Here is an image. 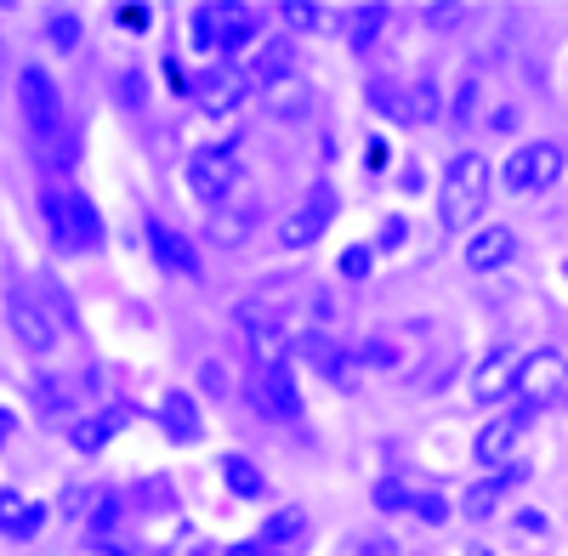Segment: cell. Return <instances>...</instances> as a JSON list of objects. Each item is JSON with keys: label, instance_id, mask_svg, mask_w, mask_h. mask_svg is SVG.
<instances>
[{"label": "cell", "instance_id": "obj_1", "mask_svg": "<svg viewBox=\"0 0 568 556\" xmlns=\"http://www.w3.org/2000/svg\"><path fill=\"white\" fill-rule=\"evenodd\" d=\"M489 210V159L484 154H455L444 165V188H438V227L444 234H466L471 222Z\"/></svg>", "mask_w": 568, "mask_h": 556}, {"label": "cell", "instance_id": "obj_2", "mask_svg": "<svg viewBox=\"0 0 568 556\" xmlns=\"http://www.w3.org/2000/svg\"><path fill=\"white\" fill-rule=\"evenodd\" d=\"M40 222H45V234H52V245L69 250V256L103 250V216L74 188H45L40 194Z\"/></svg>", "mask_w": 568, "mask_h": 556}, {"label": "cell", "instance_id": "obj_3", "mask_svg": "<svg viewBox=\"0 0 568 556\" xmlns=\"http://www.w3.org/2000/svg\"><path fill=\"white\" fill-rule=\"evenodd\" d=\"M256 222H262V188L240 182V188H233V194L205 216V245H211V250H240V245H251Z\"/></svg>", "mask_w": 568, "mask_h": 556}, {"label": "cell", "instance_id": "obj_4", "mask_svg": "<svg viewBox=\"0 0 568 556\" xmlns=\"http://www.w3.org/2000/svg\"><path fill=\"white\" fill-rule=\"evenodd\" d=\"M562 392H568V358H562V352L535 347L524 363H517V387H511V398L524 403L529 414L546 409V403H557Z\"/></svg>", "mask_w": 568, "mask_h": 556}, {"label": "cell", "instance_id": "obj_5", "mask_svg": "<svg viewBox=\"0 0 568 556\" xmlns=\"http://www.w3.org/2000/svg\"><path fill=\"white\" fill-rule=\"evenodd\" d=\"M336 205H342L336 188H329V182H313L307 199L278 222V245H284V250H307V245H318V239H324V227L336 222Z\"/></svg>", "mask_w": 568, "mask_h": 556}, {"label": "cell", "instance_id": "obj_6", "mask_svg": "<svg viewBox=\"0 0 568 556\" xmlns=\"http://www.w3.org/2000/svg\"><path fill=\"white\" fill-rule=\"evenodd\" d=\"M562 176V148L557 143H524V148H511V159H506V171H500V182L511 194H546L551 182Z\"/></svg>", "mask_w": 568, "mask_h": 556}, {"label": "cell", "instance_id": "obj_7", "mask_svg": "<svg viewBox=\"0 0 568 556\" xmlns=\"http://www.w3.org/2000/svg\"><path fill=\"white\" fill-rule=\"evenodd\" d=\"M251 97V74L240 69V63H233V58H216L211 69H200L194 74V103L205 109V114H233V109H240Z\"/></svg>", "mask_w": 568, "mask_h": 556}, {"label": "cell", "instance_id": "obj_8", "mask_svg": "<svg viewBox=\"0 0 568 556\" xmlns=\"http://www.w3.org/2000/svg\"><path fill=\"white\" fill-rule=\"evenodd\" d=\"M233 188H240V165H233L227 148H194L187 154V194H194L200 205H222Z\"/></svg>", "mask_w": 568, "mask_h": 556}, {"label": "cell", "instance_id": "obj_9", "mask_svg": "<svg viewBox=\"0 0 568 556\" xmlns=\"http://www.w3.org/2000/svg\"><path fill=\"white\" fill-rule=\"evenodd\" d=\"M7 318H12V336H18V347H23L29 358H45V352L58 347V318L45 312V301L29 296V285H18V290L7 296Z\"/></svg>", "mask_w": 568, "mask_h": 556}, {"label": "cell", "instance_id": "obj_10", "mask_svg": "<svg viewBox=\"0 0 568 556\" xmlns=\"http://www.w3.org/2000/svg\"><path fill=\"white\" fill-rule=\"evenodd\" d=\"M529 421H535V414H529L524 403L506 409V414H495V421L471 437V460H478V466H489V472H500L506 460H511V449H517V437L529 432Z\"/></svg>", "mask_w": 568, "mask_h": 556}, {"label": "cell", "instance_id": "obj_11", "mask_svg": "<svg viewBox=\"0 0 568 556\" xmlns=\"http://www.w3.org/2000/svg\"><path fill=\"white\" fill-rule=\"evenodd\" d=\"M18 103H23V114H29V131L34 136H45L52 125H63V97H58V80L45 74V69H23L18 74Z\"/></svg>", "mask_w": 568, "mask_h": 556}, {"label": "cell", "instance_id": "obj_12", "mask_svg": "<svg viewBox=\"0 0 568 556\" xmlns=\"http://www.w3.org/2000/svg\"><path fill=\"white\" fill-rule=\"evenodd\" d=\"M251 409L262 421H302V392L291 381V369H273V375L251 381Z\"/></svg>", "mask_w": 568, "mask_h": 556}, {"label": "cell", "instance_id": "obj_13", "mask_svg": "<svg viewBox=\"0 0 568 556\" xmlns=\"http://www.w3.org/2000/svg\"><path fill=\"white\" fill-rule=\"evenodd\" d=\"M517 358L511 347H489V358L478 363V375H471V398L478 403H500V398H511V387H517Z\"/></svg>", "mask_w": 568, "mask_h": 556}, {"label": "cell", "instance_id": "obj_14", "mask_svg": "<svg viewBox=\"0 0 568 556\" xmlns=\"http://www.w3.org/2000/svg\"><path fill=\"white\" fill-rule=\"evenodd\" d=\"M245 74H251V85H256V91H267V85H278V80L302 74V69H296V45L284 40V34L262 40L256 52H251V63H245Z\"/></svg>", "mask_w": 568, "mask_h": 556}, {"label": "cell", "instance_id": "obj_15", "mask_svg": "<svg viewBox=\"0 0 568 556\" xmlns=\"http://www.w3.org/2000/svg\"><path fill=\"white\" fill-rule=\"evenodd\" d=\"M517 256V234L506 222H489V227H478V234L466 239V267L471 272H495V267H506Z\"/></svg>", "mask_w": 568, "mask_h": 556}, {"label": "cell", "instance_id": "obj_16", "mask_svg": "<svg viewBox=\"0 0 568 556\" xmlns=\"http://www.w3.org/2000/svg\"><path fill=\"white\" fill-rule=\"evenodd\" d=\"M529 477V466H524V460H511V466H500V472H489L484 483H471V494H466V517L471 523H484V517H495V505L517 488V483H524Z\"/></svg>", "mask_w": 568, "mask_h": 556}, {"label": "cell", "instance_id": "obj_17", "mask_svg": "<svg viewBox=\"0 0 568 556\" xmlns=\"http://www.w3.org/2000/svg\"><path fill=\"white\" fill-rule=\"evenodd\" d=\"M45 528V505L18 494V488H0V534L7 539H34Z\"/></svg>", "mask_w": 568, "mask_h": 556}, {"label": "cell", "instance_id": "obj_18", "mask_svg": "<svg viewBox=\"0 0 568 556\" xmlns=\"http://www.w3.org/2000/svg\"><path fill=\"white\" fill-rule=\"evenodd\" d=\"M262 109H267L273 120H307V114H313V85H307V74H291V80L267 85V91H262Z\"/></svg>", "mask_w": 568, "mask_h": 556}, {"label": "cell", "instance_id": "obj_19", "mask_svg": "<svg viewBox=\"0 0 568 556\" xmlns=\"http://www.w3.org/2000/svg\"><path fill=\"white\" fill-rule=\"evenodd\" d=\"M149 245H154L160 267H176V272H187V278H200V256H194V245H187L176 227H165L160 216H149Z\"/></svg>", "mask_w": 568, "mask_h": 556}, {"label": "cell", "instance_id": "obj_20", "mask_svg": "<svg viewBox=\"0 0 568 556\" xmlns=\"http://www.w3.org/2000/svg\"><path fill=\"white\" fill-rule=\"evenodd\" d=\"M160 426H165L171 443H200L205 437V421H200V409H194V398H187V392H165Z\"/></svg>", "mask_w": 568, "mask_h": 556}, {"label": "cell", "instance_id": "obj_21", "mask_svg": "<svg viewBox=\"0 0 568 556\" xmlns=\"http://www.w3.org/2000/svg\"><path fill=\"white\" fill-rule=\"evenodd\" d=\"M131 426V409L125 403H114V409H103V414H91V421H74V432H69V443L80 449V454H98L114 432H125Z\"/></svg>", "mask_w": 568, "mask_h": 556}, {"label": "cell", "instance_id": "obj_22", "mask_svg": "<svg viewBox=\"0 0 568 556\" xmlns=\"http://www.w3.org/2000/svg\"><path fill=\"white\" fill-rule=\"evenodd\" d=\"M34 148H40V159L52 165V171H74V165H80V148H85V136H80L74 120H63V125H52L45 136H34Z\"/></svg>", "mask_w": 568, "mask_h": 556}, {"label": "cell", "instance_id": "obj_23", "mask_svg": "<svg viewBox=\"0 0 568 556\" xmlns=\"http://www.w3.org/2000/svg\"><path fill=\"white\" fill-rule=\"evenodd\" d=\"M296 539H307V512L302 505H278V512L262 523V534H256V545L278 550V556H284V545H296Z\"/></svg>", "mask_w": 568, "mask_h": 556}, {"label": "cell", "instance_id": "obj_24", "mask_svg": "<svg viewBox=\"0 0 568 556\" xmlns=\"http://www.w3.org/2000/svg\"><path fill=\"white\" fill-rule=\"evenodd\" d=\"M404 120H409V125L444 120V91H438L433 74H415V80H409V91H404Z\"/></svg>", "mask_w": 568, "mask_h": 556}, {"label": "cell", "instance_id": "obj_25", "mask_svg": "<svg viewBox=\"0 0 568 556\" xmlns=\"http://www.w3.org/2000/svg\"><path fill=\"white\" fill-rule=\"evenodd\" d=\"M222 483L240 494V500H262L267 494V477L251 454H222Z\"/></svg>", "mask_w": 568, "mask_h": 556}, {"label": "cell", "instance_id": "obj_26", "mask_svg": "<svg viewBox=\"0 0 568 556\" xmlns=\"http://www.w3.org/2000/svg\"><path fill=\"white\" fill-rule=\"evenodd\" d=\"M478 109H484V69L471 63V69H460L455 103H449V125H478Z\"/></svg>", "mask_w": 568, "mask_h": 556}, {"label": "cell", "instance_id": "obj_27", "mask_svg": "<svg viewBox=\"0 0 568 556\" xmlns=\"http://www.w3.org/2000/svg\"><path fill=\"white\" fill-rule=\"evenodd\" d=\"M256 23H262V12H251V7H222V52L251 45L256 40Z\"/></svg>", "mask_w": 568, "mask_h": 556}, {"label": "cell", "instance_id": "obj_28", "mask_svg": "<svg viewBox=\"0 0 568 556\" xmlns=\"http://www.w3.org/2000/svg\"><path fill=\"white\" fill-rule=\"evenodd\" d=\"M387 23V7H358L347 12V40H353V52H364V45H375V34H382Z\"/></svg>", "mask_w": 568, "mask_h": 556}, {"label": "cell", "instance_id": "obj_29", "mask_svg": "<svg viewBox=\"0 0 568 556\" xmlns=\"http://www.w3.org/2000/svg\"><path fill=\"white\" fill-rule=\"evenodd\" d=\"M342 556H398V534H387V528H364V534H353V539L342 545Z\"/></svg>", "mask_w": 568, "mask_h": 556}, {"label": "cell", "instance_id": "obj_30", "mask_svg": "<svg viewBox=\"0 0 568 556\" xmlns=\"http://www.w3.org/2000/svg\"><path fill=\"white\" fill-rule=\"evenodd\" d=\"M45 40L58 45V52H80V18L74 12H45Z\"/></svg>", "mask_w": 568, "mask_h": 556}, {"label": "cell", "instance_id": "obj_31", "mask_svg": "<svg viewBox=\"0 0 568 556\" xmlns=\"http://www.w3.org/2000/svg\"><path fill=\"white\" fill-rule=\"evenodd\" d=\"M194 45L200 52H222V7H194Z\"/></svg>", "mask_w": 568, "mask_h": 556}, {"label": "cell", "instance_id": "obj_32", "mask_svg": "<svg viewBox=\"0 0 568 556\" xmlns=\"http://www.w3.org/2000/svg\"><path fill=\"white\" fill-rule=\"evenodd\" d=\"M114 103H125V109H149V74H142V69H125L120 80H114Z\"/></svg>", "mask_w": 568, "mask_h": 556}, {"label": "cell", "instance_id": "obj_33", "mask_svg": "<svg viewBox=\"0 0 568 556\" xmlns=\"http://www.w3.org/2000/svg\"><path fill=\"white\" fill-rule=\"evenodd\" d=\"M375 505H382V512H415V494H409V483L382 477V483H375Z\"/></svg>", "mask_w": 568, "mask_h": 556}, {"label": "cell", "instance_id": "obj_34", "mask_svg": "<svg viewBox=\"0 0 568 556\" xmlns=\"http://www.w3.org/2000/svg\"><path fill=\"white\" fill-rule=\"evenodd\" d=\"M131 500L142 505V512H171V505H176V494H171V483H165V477H149Z\"/></svg>", "mask_w": 568, "mask_h": 556}, {"label": "cell", "instance_id": "obj_35", "mask_svg": "<svg viewBox=\"0 0 568 556\" xmlns=\"http://www.w3.org/2000/svg\"><path fill=\"white\" fill-rule=\"evenodd\" d=\"M449 375H455V352H444V358L426 363L420 375H415V387H420V392H433V387H449Z\"/></svg>", "mask_w": 568, "mask_h": 556}, {"label": "cell", "instance_id": "obj_36", "mask_svg": "<svg viewBox=\"0 0 568 556\" xmlns=\"http://www.w3.org/2000/svg\"><path fill=\"white\" fill-rule=\"evenodd\" d=\"M120 512H125V494H103V500H98V512H91V523H85V528L109 534V528L120 523Z\"/></svg>", "mask_w": 568, "mask_h": 556}, {"label": "cell", "instance_id": "obj_37", "mask_svg": "<svg viewBox=\"0 0 568 556\" xmlns=\"http://www.w3.org/2000/svg\"><path fill=\"white\" fill-rule=\"evenodd\" d=\"M369 267H375V245H347V250H342V272H347V278H364Z\"/></svg>", "mask_w": 568, "mask_h": 556}, {"label": "cell", "instance_id": "obj_38", "mask_svg": "<svg viewBox=\"0 0 568 556\" xmlns=\"http://www.w3.org/2000/svg\"><path fill=\"white\" fill-rule=\"evenodd\" d=\"M358 363L393 369V363H398V347H393V341H364V347H358Z\"/></svg>", "mask_w": 568, "mask_h": 556}, {"label": "cell", "instance_id": "obj_39", "mask_svg": "<svg viewBox=\"0 0 568 556\" xmlns=\"http://www.w3.org/2000/svg\"><path fill=\"white\" fill-rule=\"evenodd\" d=\"M278 18H284V23H296V29H313V23H318V7H313V0H284Z\"/></svg>", "mask_w": 568, "mask_h": 556}, {"label": "cell", "instance_id": "obj_40", "mask_svg": "<svg viewBox=\"0 0 568 556\" xmlns=\"http://www.w3.org/2000/svg\"><path fill=\"white\" fill-rule=\"evenodd\" d=\"M404 239H409V222H404V216H387V222H382V239H375V256H382V250H398Z\"/></svg>", "mask_w": 568, "mask_h": 556}, {"label": "cell", "instance_id": "obj_41", "mask_svg": "<svg viewBox=\"0 0 568 556\" xmlns=\"http://www.w3.org/2000/svg\"><path fill=\"white\" fill-rule=\"evenodd\" d=\"M415 517L444 523V517H449V500H438V494H415Z\"/></svg>", "mask_w": 568, "mask_h": 556}, {"label": "cell", "instance_id": "obj_42", "mask_svg": "<svg viewBox=\"0 0 568 556\" xmlns=\"http://www.w3.org/2000/svg\"><path fill=\"white\" fill-rule=\"evenodd\" d=\"M63 387H69V381H58V375H52V381H40V387H34V392H40V409H63V403H69Z\"/></svg>", "mask_w": 568, "mask_h": 556}, {"label": "cell", "instance_id": "obj_43", "mask_svg": "<svg viewBox=\"0 0 568 556\" xmlns=\"http://www.w3.org/2000/svg\"><path fill=\"white\" fill-rule=\"evenodd\" d=\"M200 387L222 398V392H227V369H222V363H200Z\"/></svg>", "mask_w": 568, "mask_h": 556}, {"label": "cell", "instance_id": "obj_44", "mask_svg": "<svg viewBox=\"0 0 568 556\" xmlns=\"http://www.w3.org/2000/svg\"><path fill=\"white\" fill-rule=\"evenodd\" d=\"M426 23H438V29H449V23H460V7H426Z\"/></svg>", "mask_w": 568, "mask_h": 556}, {"label": "cell", "instance_id": "obj_45", "mask_svg": "<svg viewBox=\"0 0 568 556\" xmlns=\"http://www.w3.org/2000/svg\"><path fill=\"white\" fill-rule=\"evenodd\" d=\"M517 528L540 539V534H546V517H540V512H517Z\"/></svg>", "mask_w": 568, "mask_h": 556}, {"label": "cell", "instance_id": "obj_46", "mask_svg": "<svg viewBox=\"0 0 568 556\" xmlns=\"http://www.w3.org/2000/svg\"><path fill=\"white\" fill-rule=\"evenodd\" d=\"M489 125H495V131H517V109H495Z\"/></svg>", "mask_w": 568, "mask_h": 556}, {"label": "cell", "instance_id": "obj_47", "mask_svg": "<svg viewBox=\"0 0 568 556\" xmlns=\"http://www.w3.org/2000/svg\"><path fill=\"white\" fill-rule=\"evenodd\" d=\"M227 556H278V550H262V545H256V539H251V545H233V550H227Z\"/></svg>", "mask_w": 568, "mask_h": 556}, {"label": "cell", "instance_id": "obj_48", "mask_svg": "<svg viewBox=\"0 0 568 556\" xmlns=\"http://www.w3.org/2000/svg\"><path fill=\"white\" fill-rule=\"evenodd\" d=\"M7 432H12V414H7V409H0V443H7Z\"/></svg>", "mask_w": 568, "mask_h": 556}, {"label": "cell", "instance_id": "obj_49", "mask_svg": "<svg viewBox=\"0 0 568 556\" xmlns=\"http://www.w3.org/2000/svg\"><path fill=\"white\" fill-rule=\"evenodd\" d=\"M471 556H495V550H489V545H471Z\"/></svg>", "mask_w": 568, "mask_h": 556}]
</instances>
